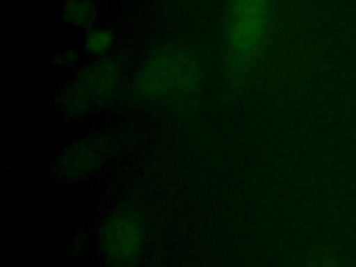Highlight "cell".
<instances>
[{
  "label": "cell",
  "instance_id": "2",
  "mask_svg": "<svg viewBox=\"0 0 356 267\" xmlns=\"http://www.w3.org/2000/svg\"><path fill=\"white\" fill-rule=\"evenodd\" d=\"M271 0H231L227 14V46L238 63H248L261 47Z\"/></svg>",
  "mask_w": 356,
  "mask_h": 267
},
{
  "label": "cell",
  "instance_id": "4",
  "mask_svg": "<svg viewBox=\"0 0 356 267\" xmlns=\"http://www.w3.org/2000/svg\"><path fill=\"white\" fill-rule=\"evenodd\" d=\"M115 82L114 65L97 64L75 82L68 100L74 104V110H89L110 95Z\"/></svg>",
  "mask_w": 356,
  "mask_h": 267
},
{
  "label": "cell",
  "instance_id": "5",
  "mask_svg": "<svg viewBox=\"0 0 356 267\" xmlns=\"http://www.w3.org/2000/svg\"><path fill=\"white\" fill-rule=\"evenodd\" d=\"M67 14V21L68 24L76 25V26H83L89 25L90 21L93 19V7L89 1L86 0H74L67 6L65 10Z\"/></svg>",
  "mask_w": 356,
  "mask_h": 267
},
{
  "label": "cell",
  "instance_id": "3",
  "mask_svg": "<svg viewBox=\"0 0 356 267\" xmlns=\"http://www.w3.org/2000/svg\"><path fill=\"white\" fill-rule=\"evenodd\" d=\"M143 224L132 211L114 213L103 227L102 246L104 253L117 261H129L143 246Z\"/></svg>",
  "mask_w": 356,
  "mask_h": 267
},
{
  "label": "cell",
  "instance_id": "1",
  "mask_svg": "<svg viewBox=\"0 0 356 267\" xmlns=\"http://www.w3.org/2000/svg\"><path fill=\"white\" fill-rule=\"evenodd\" d=\"M197 82L193 58L181 51H164L152 57L139 75L140 92L152 99H175L186 95Z\"/></svg>",
  "mask_w": 356,
  "mask_h": 267
},
{
  "label": "cell",
  "instance_id": "6",
  "mask_svg": "<svg viewBox=\"0 0 356 267\" xmlns=\"http://www.w3.org/2000/svg\"><path fill=\"white\" fill-rule=\"evenodd\" d=\"M111 42H113V38L110 32L104 29H95L86 35L85 47L88 49L89 53L99 56V54H104L110 49Z\"/></svg>",
  "mask_w": 356,
  "mask_h": 267
}]
</instances>
